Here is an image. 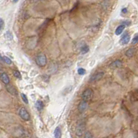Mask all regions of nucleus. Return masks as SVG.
Returning a JSON list of instances; mask_svg holds the SVG:
<instances>
[{
    "label": "nucleus",
    "instance_id": "f8f14e48",
    "mask_svg": "<svg viewBox=\"0 0 138 138\" xmlns=\"http://www.w3.org/2000/svg\"><path fill=\"white\" fill-rule=\"evenodd\" d=\"M44 103L41 100H38L35 103V107H36L37 110H39V111H41V110L44 108Z\"/></svg>",
    "mask_w": 138,
    "mask_h": 138
},
{
    "label": "nucleus",
    "instance_id": "1a4fd4ad",
    "mask_svg": "<svg viewBox=\"0 0 138 138\" xmlns=\"http://www.w3.org/2000/svg\"><path fill=\"white\" fill-rule=\"evenodd\" d=\"M6 89L8 90V92L10 94H12L13 95H17V89L13 86H10V85H7L6 86Z\"/></svg>",
    "mask_w": 138,
    "mask_h": 138
},
{
    "label": "nucleus",
    "instance_id": "6ab92c4d",
    "mask_svg": "<svg viewBox=\"0 0 138 138\" xmlns=\"http://www.w3.org/2000/svg\"><path fill=\"white\" fill-rule=\"evenodd\" d=\"M77 73H78L79 75H84L86 73L85 69L80 68V69H79L77 70Z\"/></svg>",
    "mask_w": 138,
    "mask_h": 138
},
{
    "label": "nucleus",
    "instance_id": "9d476101",
    "mask_svg": "<svg viewBox=\"0 0 138 138\" xmlns=\"http://www.w3.org/2000/svg\"><path fill=\"white\" fill-rule=\"evenodd\" d=\"M55 138H61V130L59 126H57L54 131Z\"/></svg>",
    "mask_w": 138,
    "mask_h": 138
},
{
    "label": "nucleus",
    "instance_id": "39448f33",
    "mask_svg": "<svg viewBox=\"0 0 138 138\" xmlns=\"http://www.w3.org/2000/svg\"><path fill=\"white\" fill-rule=\"evenodd\" d=\"M104 73L103 72H98L97 73H95L90 77V82H95V81H99V79H101L102 77H104Z\"/></svg>",
    "mask_w": 138,
    "mask_h": 138
},
{
    "label": "nucleus",
    "instance_id": "aec40b11",
    "mask_svg": "<svg viewBox=\"0 0 138 138\" xmlns=\"http://www.w3.org/2000/svg\"><path fill=\"white\" fill-rule=\"evenodd\" d=\"M84 138H94L93 135L91 134L90 132H86L84 134Z\"/></svg>",
    "mask_w": 138,
    "mask_h": 138
},
{
    "label": "nucleus",
    "instance_id": "4be33fe9",
    "mask_svg": "<svg viewBox=\"0 0 138 138\" xmlns=\"http://www.w3.org/2000/svg\"><path fill=\"white\" fill-rule=\"evenodd\" d=\"M138 35L137 36H135L133 39V40H132V44H138Z\"/></svg>",
    "mask_w": 138,
    "mask_h": 138
},
{
    "label": "nucleus",
    "instance_id": "5701e85b",
    "mask_svg": "<svg viewBox=\"0 0 138 138\" xmlns=\"http://www.w3.org/2000/svg\"><path fill=\"white\" fill-rule=\"evenodd\" d=\"M130 24H131L130 21H125L123 22V25H124L125 26H129Z\"/></svg>",
    "mask_w": 138,
    "mask_h": 138
},
{
    "label": "nucleus",
    "instance_id": "0eeeda50",
    "mask_svg": "<svg viewBox=\"0 0 138 138\" xmlns=\"http://www.w3.org/2000/svg\"><path fill=\"white\" fill-rule=\"evenodd\" d=\"M130 35H129L127 33H125V34L123 35V37H122V39H121V40H120V43L123 45L127 44L130 41Z\"/></svg>",
    "mask_w": 138,
    "mask_h": 138
},
{
    "label": "nucleus",
    "instance_id": "9b49d317",
    "mask_svg": "<svg viewBox=\"0 0 138 138\" xmlns=\"http://www.w3.org/2000/svg\"><path fill=\"white\" fill-rule=\"evenodd\" d=\"M124 29H125V26H124V25H119L118 28L116 29V30H115V35H121L122 32H123V30H124Z\"/></svg>",
    "mask_w": 138,
    "mask_h": 138
},
{
    "label": "nucleus",
    "instance_id": "a878e982",
    "mask_svg": "<svg viewBox=\"0 0 138 138\" xmlns=\"http://www.w3.org/2000/svg\"><path fill=\"white\" fill-rule=\"evenodd\" d=\"M0 61H4V59H3V57L0 55Z\"/></svg>",
    "mask_w": 138,
    "mask_h": 138
},
{
    "label": "nucleus",
    "instance_id": "2eb2a0df",
    "mask_svg": "<svg viewBox=\"0 0 138 138\" xmlns=\"http://www.w3.org/2000/svg\"><path fill=\"white\" fill-rule=\"evenodd\" d=\"M89 51V47L87 45H84L81 47V52L82 54H85Z\"/></svg>",
    "mask_w": 138,
    "mask_h": 138
},
{
    "label": "nucleus",
    "instance_id": "ddd939ff",
    "mask_svg": "<svg viewBox=\"0 0 138 138\" xmlns=\"http://www.w3.org/2000/svg\"><path fill=\"white\" fill-rule=\"evenodd\" d=\"M122 65V62L120 60H116L114 62H113L111 64H110V67L113 68V69H115V68H119V67H121Z\"/></svg>",
    "mask_w": 138,
    "mask_h": 138
},
{
    "label": "nucleus",
    "instance_id": "a211bd4d",
    "mask_svg": "<svg viewBox=\"0 0 138 138\" xmlns=\"http://www.w3.org/2000/svg\"><path fill=\"white\" fill-rule=\"evenodd\" d=\"M13 75H14V76L16 77V78H17V79H21V77L20 73L18 70H14V71H13Z\"/></svg>",
    "mask_w": 138,
    "mask_h": 138
},
{
    "label": "nucleus",
    "instance_id": "423d86ee",
    "mask_svg": "<svg viewBox=\"0 0 138 138\" xmlns=\"http://www.w3.org/2000/svg\"><path fill=\"white\" fill-rule=\"evenodd\" d=\"M88 108V103L85 101H81L78 106V110L79 113H84Z\"/></svg>",
    "mask_w": 138,
    "mask_h": 138
},
{
    "label": "nucleus",
    "instance_id": "f3484780",
    "mask_svg": "<svg viewBox=\"0 0 138 138\" xmlns=\"http://www.w3.org/2000/svg\"><path fill=\"white\" fill-rule=\"evenodd\" d=\"M3 59H4V61L5 63H6L7 64H12V61H11V59L8 57H6V56H4L3 57Z\"/></svg>",
    "mask_w": 138,
    "mask_h": 138
},
{
    "label": "nucleus",
    "instance_id": "f03ea898",
    "mask_svg": "<svg viewBox=\"0 0 138 138\" xmlns=\"http://www.w3.org/2000/svg\"><path fill=\"white\" fill-rule=\"evenodd\" d=\"M93 95V90L91 89H86L81 95V98H82L83 101L87 102V101H89L92 98Z\"/></svg>",
    "mask_w": 138,
    "mask_h": 138
},
{
    "label": "nucleus",
    "instance_id": "6e6552de",
    "mask_svg": "<svg viewBox=\"0 0 138 138\" xmlns=\"http://www.w3.org/2000/svg\"><path fill=\"white\" fill-rule=\"evenodd\" d=\"M0 79H1V80L3 81L5 84H6V85H8V84L10 83V79H9L8 75H7L6 73H1V74L0 75Z\"/></svg>",
    "mask_w": 138,
    "mask_h": 138
},
{
    "label": "nucleus",
    "instance_id": "393cba45",
    "mask_svg": "<svg viewBox=\"0 0 138 138\" xmlns=\"http://www.w3.org/2000/svg\"><path fill=\"white\" fill-rule=\"evenodd\" d=\"M2 24H3V21H2V20L0 19V29H1V27Z\"/></svg>",
    "mask_w": 138,
    "mask_h": 138
},
{
    "label": "nucleus",
    "instance_id": "20e7f679",
    "mask_svg": "<svg viewBox=\"0 0 138 138\" xmlns=\"http://www.w3.org/2000/svg\"><path fill=\"white\" fill-rule=\"evenodd\" d=\"M84 131H85V124L84 123H80L77 125L75 130V133L77 136L81 137L84 134Z\"/></svg>",
    "mask_w": 138,
    "mask_h": 138
},
{
    "label": "nucleus",
    "instance_id": "7ed1b4c3",
    "mask_svg": "<svg viewBox=\"0 0 138 138\" xmlns=\"http://www.w3.org/2000/svg\"><path fill=\"white\" fill-rule=\"evenodd\" d=\"M19 115L22 119H24L25 121H29L30 119V115L28 113L27 110L25 108H21L20 111H19Z\"/></svg>",
    "mask_w": 138,
    "mask_h": 138
},
{
    "label": "nucleus",
    "instance_id": "412c9836",
    "mask_svg": "<svg viewBox=\"0 0 138 138\" xmlns=\"http://www.w3.org/2000/svg\"><path fill=\"white\" fill-rule=\"evenodd\" d=\"M6 37H7V39H12V35L9 31H7L6 33Z\"/></svg>",
    "mask_w": 138,
    "mask_h": 138
},
{
    "label": "nucleus",
    "instance_id": "bb28decb",
    "mask_svg": "<svg viewBox=\"0 0 138 138\" xmlns=\"http://www.w3.org/2000/svg\"><path fill=\"white\" fill-rule=\"evenodd\" d=\"M2 70V68H1V66L0 65V70Z\"/></svg>",
    "mask_w": 138,
    "mask_h": 138
},
{
    "label": "nucleus",
    "instance_id": "dca6fc26",
    "mask_svg": "<svg viewBox=\"0 0 138 138\" xmlns=\"http://www.w3.org/2000/svg\"><path fill=\"white\" fill-rule=\"evenodd\" d=\"M21 98L22 99L23 102H24L25 104H29V100H28V98L26 97V95L24 93H21Z\"/></svg>",
    "mask_w": 138,
    "mask_h": 138
},
{
    "label": "nucleus",
    "instance_id": "f257e3e1",
    "mask_svg": "<svg viewBox=\"0 0 138 138\" xmlns=\"http://www.w3.org/2000/svg\"><path fill=\"white\" fill-rule=\"evenodd\" d=\"M35 61H36L37 64L39 66L44 67L47 64V59H46V55H45L44 54L41 53V54L38 55L36 57Z\"/></svg>",
    "mask_w": 138,
    "mask_h": 138
},
{
    "label": "nucleus",
    "instance_id": "b1692460",
    "mask_svg": "<svg viewBox=\"0 0 138 138\" xmlns=\"http://www.w3.org/2000/svg\"><path fill=\"white\" fill-rule=\"evenodd\" d=\"M122 12H123V13H126L128 10H127V8H123V9H122Z\"/></svg>",
    "mask_w": 138,
    "mask_h": 138
},
{
    "label": "nucleus",
    "instance_id": "4468645a",
    "mask_svg": "<svg viewBox=\"0 0 138 138\" xmlns=\"http://www.w3.org/2000/svg\"><path fill=\"white\" fill-rule=\"evenodd\" d=\"M135 49H128L127 51L126 52V55L127 56V57H133V55H134V54H135Z\"/></svg>",
    "mask_w": 138,
    "mask_h": 138
}]
</instances>
